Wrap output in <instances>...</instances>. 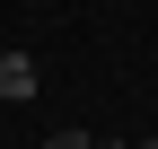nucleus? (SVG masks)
I'll return each instance as SVG.
<instances>
[{
    "instance_id": "f257e3e1",
    "label": "nucleus",
    "mask_w": 158,
    "mask_h": 149,
    "mask_svg": "<svg viewBox=\"0 0 158 149\" xmlns=\"http://www.w3.org/2000/svg\"><path fill=\"white\" fill-rule=\"evenodd\" d=\"M0 97H18V105L35 97V62L27 53H0Z\"/></svg>"
},
{
    "instance_id": "f03ea898",
    "label": "nucleus",
    "mask_w": 158,
    "mask_h": 149,
    "mask_svg": "<svg viewBox=\"0 0 158 149\" xmlns=\"http://www.w3.org/2000/svg\"><path fill=\"white\" fill-rule=\"evenodd\" d=\"M44 149H97V140H88V132H53Z\"/></svg>"
},
{
    "instance_id": "7ed1b4c3",
    "label": "nucleus",
    "mask_w": 158,
    "mask_h": 149,
    "mask_svg": "<svg viewBox=\"0 0 158 149\" xmlns=\"http://www.w3.org/2000/svg\"><path fill=\"white\" fill-rule=\"evenodd\" d=\"M97 149H149V140H97Z\"/></svg>"
}]
</instances>
